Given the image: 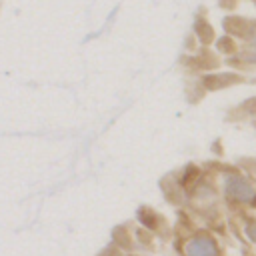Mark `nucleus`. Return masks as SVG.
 I'll return each mask as SVG.
<instances>
[{
	"label": "nucleus",
	"instance_id": "obj_1",
	"mask_svg": "<svg viewBox=\"0 0 256 256\" xmlns=\"http://www.w3.org/2000/svg\"><path fill=\"white\" fill-rule=\"evenodd\" d=\"M224 192L234 202L252 204L256 200V182L242 174H230L224 180Z\"/></svg>",
	"mask_w": 256,
	"mask_h": 256
},
{
	"label": "nucleus",
	"instance_id": "obj_2",
	"mask_svg": "<svg viewBox=\"0 0 256 256\" xmlns=\"http://www.w3.org/2000/svg\"><path fill=\"white\" fill-rule=\"evenodd\" d=\"M186 256H218V246L210 236H196L186 244Z\"/></svg>",
	"mask_w": 256,
	"mask_h": 256
},
{
	"label": "nucleus",
	"instance_id": "obj_3",
	"mask_svg": "<svg viewBox=\"0 0 256 256\" xmlns=\"http://www.w3.org/2000/svg\"><path fill=\"white\" fill-rule=\"evenodd\" d=\"M246 232H248V236H250V240L256 244V222H252L248 228H246Z\"/></svg>",
	"mask_w": 256,
	"mask_h": 256
}]
</instances>
